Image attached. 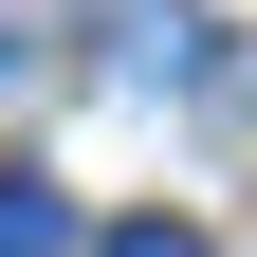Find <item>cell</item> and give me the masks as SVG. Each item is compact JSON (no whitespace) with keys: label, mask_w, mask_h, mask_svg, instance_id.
Instances as JSON below:
<instances>
[{"label":"cell","mask_w":257,"mask_h":257,"mask_svg":"<svg viewBox=\"0 0 257 257\" xmlns=\"http://www.w3.org/2000/svg\"><path fill=\"white\" fill-rule=\"evenodd\" d=\"M92 257H202V239H184V220H110Z\"/></svg>","instance_id":"obj_2"},{"label":"cell","mask_w":257,"mask_h":257,"mask_svg":"<svg viewBox=\"0 0 257 257\" xmlns=\"http://www.w3.org/2000/svg\"><path fill=\"white\" fill-rule=\"evenodd\" d=\"M55 239H74V220H55L37 184H0V257H55Z\"/></svg>","instance_id":"obj_1"}]
</instances>
